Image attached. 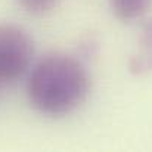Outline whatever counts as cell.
Wrapping results in <instances>:
<instances>
[{
    "label": "cell",
    "instance_id": "6da1fadb",
    "mask_svg": "<svg viewBox=\"0 0 152 152\" xmlns=\"http://www.w3.org/2000/svg\"><path fill=\"white\" fill-rule=\"evenodd\" d=\"M92 80L83 62L62 52L39 59L27 81V96L42 115L59 118L80 108L90 95Z\"/></svg>",
    "mask_w": 152,
    "mask_h": 152
},
{
    "label": "cell",
    "instance_id": "7a4b0ae2",
    "mask_svg": "<svg viewBox=\"0 0 152 152\" xmlns=\"http://www.w3.org/2000/svg\"><path fill=\"white\" fill-rule=\"evenodd\" d=\"M34 40L22 27L0 24V83L21 78L34 58Z\"/></svg>",
    "mask_w": 152,
    "mask_h": 152
},
{
    "label": "cell",
    "instance_id": "3957f363",
    "mask_svg": "<svg viewBox=\"0 0 152 152\" xmlns=\"http://www.w3.org/2000/svg\"><path fill=\"white\" fill-rule=\"evenodd\" d=\"M129 69L134 75L152 72V18L148 19L140 28L137 50L129 61Z\"/></svg>",
    "mask_w": 152,
    "mask_h": 152
},
{
    "label": "cell",
    "instance_id": "277c9868",
    "mask_svg": "<svg viewBox=\"0 0 152 152\" xmlns=\"http://www.w3.org/2000/svg\"><path fill=\"white\" fill-rule=\"evenodd\" d=\"M112 13L123 22H132L148 13L152 0H108Z\"/></svg>",
    "mask_w": 152,
    "mask_h": 152
},
{
    "label": "cell",
    "instance_id": "5b68a950",
    "mask_svg": "<svg viewBox=\"0 0 152 152\" xmlns=\"http://www.w3.org/2000/svg\"><path fill=\"white\" fill-rule=\"evenodd\" d=\"M59 0H18L21 7L31 15H46L58 6Z\"/></svg>",
    "mask_w": 152,
    "mask_h": 152
}]
</instances>
